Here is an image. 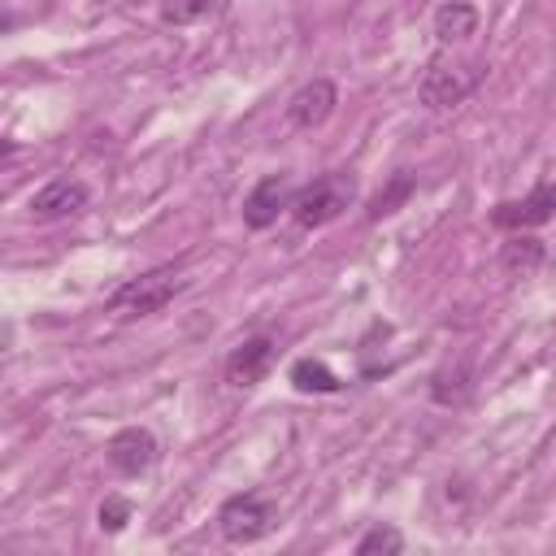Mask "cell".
Returning a JSON list of instances; mask_svg holds the SVG:
<instances>
[{"label": "cell", "mask_w": 556, "mask_h": 556, "mask_svg": "<svg viewBox=\"0 0 556 556\" xmlns=\"http://www.w3.org/2000/svg\"><path fill=\"white\" fill-rule=\"evenodd\" d=\"M274 521H278V508L269 500H261V495H235L217 513V526H222V534L230 543H256V539H265L274 530Z\"/></svg>", "instance_id": "obj_3"}, {"label": "cell", "mask_w": 556, "mask_h": 556, "mask_svg": "<svg viewBox=\"0 0 556 556\" xmlns=\"http://www.w3.org/2000/svg\"><path fill=\"white\" fill-rule=\"evenodd\" d=\"M87 200H91L87 182H78V178H56V182H48L43 191L30 195V213H35V217H65V213L87 208Z\"/></svg>", "instance_id": "obj_10"}, {"label": "cell", "mask_w": 556, "mask_h": 556, "mask_svg": "<svg viewBox=\"0 0 556 556\" xmlns=\"http://www.w3.org/2000/svg\"><path fill=\"white\" fill-rule=\"evenodd\" d=\"M543 243L534 239V235H521V230H513V239L500 248V269L508 274V278H530L539 265H543Z\"/></svg>", "instance_id": "obj_11"}, {"label": "cell", "mask_w": 556, "mask_h": 556, "mask_svg": "<svg viewBox=\"0 0 556 556\" xmlns=\"http://www.w3.org/2000/svg\"><path fill=\"white\" fill-rule=\"evenodd\" d=\"M352 195H356V182L348 178V174H321V178H313V182H304L295 195H291V217L300 222V226H326V222H334L348 204H352Z\"/></svg>", "instance_id": "obj_1"}, {"label": "cell", "mask_w": 556, "mask_h": 556, "mask_svg": "<svg viewBox=\"0 0 556 556\" xmlns=\"http://www.w3.org/2000/svg\"><path fill=\"white\" fill-rule=\"evenodd\" d=\"M374 552H387V556L404 552V534H400L395 526H374V530L356 543V556H374Z\"/></svg>", "instance_id": "obj_16"}, {"label": "cell", "mask_w": 556, "mask_h": 556, "mask_svg": "<svg viewBox=\"0 0 556 556\" xmlns=\"http://www.w3.org/2000/svg\"><path fill=\"white\" fill-rule=\"evenodd\" d=\"M269 365H274V339L269 334H252L226 356V382L230 387H256L269 374Z\"/></svg>", "instance_id": "obj_8"}, {"label": "cell", "mask_w": 556, "mask_h": 556, "mask_svg": "<svg viewBox=\"0 0 556 556\" xmlns=\"http://www.w3.org/2000/svg\"><path fill=\"white\" fill-rule=\"evenodd\" d=\"M334 104H339L334 83H330V78H313V83H304V87L287 100V122H291L295 130H317V126L334 113Z\"/></svg>", "instance_id": "obj_6"}, {"label": "cell", "mask_w": 556, "mask_h": 556, "mask_svg": "<svg viewBox=\"0 0 556 556\" xmlns=\"http://www.w3.org/2000/svg\"><path fill=\"white\" fill-rule=\"evenodd\" d=\"M473 87H478V65H443V61H434L426 70L417 96H421L426 109H456Z\"/></svg>", "instance_id": "obj_4"}, {"label": "cell", "mask_w": 556, "mask_h": 556, "mask_svg": "<svg viewBox=\"0 0 556 556\" xmlns=\"http://www.w3.org/2000/svg\"><path fill=\"white\" fill-rule=\"evenodd\" d=\"M408 191H413V178H408V174H395V178H391V187H387V191H378V195L369 200V217L378 222V217L395 213V204H400Z\"/></svg>", "instance_id": "obj_17"}, {"label": "cell", "mask_w": 556, "mask_h": 556, "mask_svg": "<svg viewBox=\"0 0 556 556\" xmlns=\"http://www.w3.org/2000/svg\"><path fill=\"white\" fill-rule=\"evenodd\" d=\"M182 287H187V278H178V274H169V269H156V274L130 278L126 287H117V291L109 295V308H117V313H126V317H148V313L165 308Z\"/></svg>", "instance_id": "obj_2"}, {"label": "cell", "mask_w": 556, "mask_h": 556, "mask_svg": "<svg viewBox=\"0 0 556 556\" xmlns=\"http://www.w3.org/2000/svg\"><path fill=\"white\" fill-rule=\"evenodd\" d=\"M552 217H556V182H543L521 200H504L491 213V222L504 230H530V226H543Z\"/></svg>", "instance_id": "obj_5"}, {"label": "cell", "mask_w": 556, "mask_h": 556, "mask_svg": "<svg viewBox=\"0 0 556 556\" xmlns=\"http://www.w3.org/2000/svg\"><path fill=\"white\" fill-rule=\"evenodd\" d=\"M473 30H478V9H473V4L447 0V4L434 9V35H439L443 43H460V39H469Z\"/></svg>", "instance_id": "obj_12"}, {"label": "cell", "mask_w": 556, "mask_h": 556, "mask_svg": "<svg viewBox=\"0 0 556 556\" xmlns=\"http://www.w3.org/2000/svg\"><path fill=\"white\" fill-rule=\"evenodd\" d=\"M126 521H130V504H126L122 495H109V500L100 504V530L117 534V530H122Z\"/></svg>", "instance_id": "obj_18"}, {"label": "cell", "mask_w": 556, "mask_h": 556, "mask_svg": "<svg viewBox=\"0 0 556 556\" xmlns=\"http://www.w3.org/2000/svg\"><path fill=\"white\" fill-rule=\"evenodd\" d=\"M291 195H295V191H291L287 174H269V178H261V182L248 191V200H243V222H248L252 230L274 226L278 213L291 208Z\"/></svg>", "instance_id": "obj_7"}, {"label": "cell", "mask_w": 556, "mask_h": 556, "mask_svg": "<svg viewBox=\"0 0 556 556\" xmlns=\"http://www.w3.org/2000/svg\"><path fill=\"white\" fill-rule=\"evenodd\" d=\"M230 0H161V17L169 26H195V22H208L217 13H226Z\"/></svg>", "instance_id": "obj_13"}, {"label": "cell", "mask_w": 556, "mask_h": 556, "mask_svg": "<svg viewBox=\"0 0 556 556\" xmlns=\"http://www.w3.org/2000/svg\"><path fill=\"white\" fill-rule=\"evenodd\" d=\"M291 382L300 387V391H339L343 382H339V374L326 365V361H295L291 365Z\"/></svg>", "instance_id": "obj_14"}, {"label": "cell", "mask_w": 556, "mask_h": 556, "mask_svg": "<svg viewBox=\"0 0 556 556\" xmlns=\"http://www.w3.org/2000/svg\"><path fill=\"white\" fill-rule=\"evenodd\" d=\"M104 452H109V465H113L117 473H143V469L156 460V439H152L148 430L130 426V430H117Z\"/></svg>", "instance_id": "obj_9"}, {"label": "cell", "mask_w": 556, "mask_h": 556, "mask_svg": "<svg viewBox=\"0 0 556 556\" xmlns=\"http://www.w3.org/2000/svg\"><path fill=\"white\" fill-rule=\"evenodd\" d=\"M430 395H434L439 404H456V400H465V395H469V365H452V369H439V374H434V387H430Z\"/></svg>", "instance_id": "obj_15"}]
</instances>
